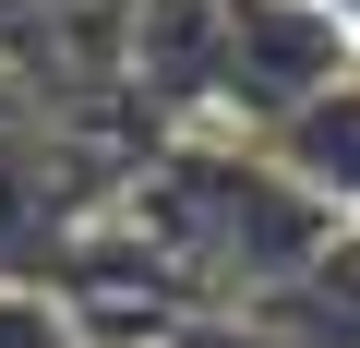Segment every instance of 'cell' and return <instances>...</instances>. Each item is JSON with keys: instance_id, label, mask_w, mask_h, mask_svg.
Listing matches in <instances>:
<instances>
[{"instance_id": "cell-1", "label": "cell", "mask_w": 360, "mask_h": 348, "mask_svg": "<svg viewBox=\"0 0 360 348\" xmlns=\"http://www.w3.org/2000/svg\"><path fill=\"white\" fill-rule=\"evenodd\" d=\"M132 228L168 276H193V288H229L217 312H252L264 288H288L312 252H324V205H300L264 156L240 144H180L156 181L132 193Z\"/></svg>"}, {"instance_id": "cell-2", "label": "cell", "mask_w": 360, "mask_h": 348, "mask_svg": "<svg viewBox=\"0 0 360 348\" xmlns=\"http://www.w3.org/2000/svg\"><path fill=\"white\" fill-rule=\"evenodd\" d=\"M336 72H360V37H348L336 0H217V60H205V108L217 120L276 132Z\"/></svg>"}, {"instance_id": "cell-3", "label": "cell", "mask_w": 360, "mask_h": 348, "mask_svg": "<svg viewBox=\"0 0 360 348\" xmlns=\"http://www.w3.org/2000/svg\"><path fill=\"white\" fill-rule=\"evenodd\" d=\"M264 144V168L300 193V205H324L336 228H360V72H336L324 96H300L276 132H252Z\"/></svg>"}, {"instance_id": "cell-4", "label": "cell", "mask_w": 360, "mask_h": 348, "mask_svg": "<svg viewBox=\"0 0 360 348\" xmlns=\"http://www.w3.org/2000/svg\"><path fill=\"white\" fill-rule=\"evenodd\" d=\"M0 348H84V324H72V300H60V288L0 276Z\"/></svg>"}, {"instance_id": "cell-5", "label": "cell", "mask_w": 360, "mask_h": 348, "mask_svg": "<svg viewBox=\"0 0 360 348\" xmlns=\"http://www.w3.org/2000/svg\"><path fill=\"white\" fill-rule=\"evenodd\" d=\"M156 348H288L276 324H252V312H193V324H168Z\"/></svg>"}]
</instances>
